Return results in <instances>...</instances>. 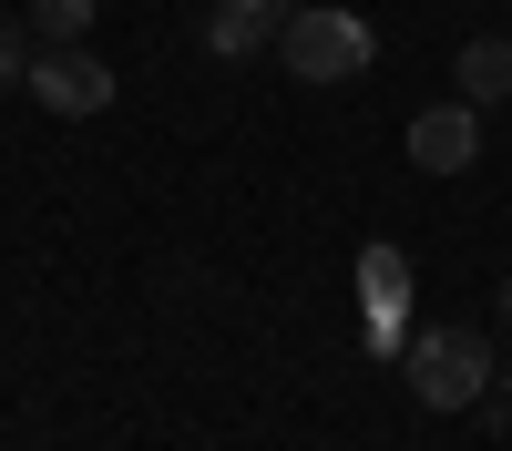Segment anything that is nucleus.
Returning a JSON list of instances; mask_svg holds the SVG:
<instances>
[{
    "label": "nucleus",
    "mask_w": 512,
    "mask_h": 451,
    "mask_svg": "<svg viewBox=\"0 0 512 451\" xmlns=\"http://www.w3.org/2000/svg\"><path fill=\"white\" fill-rule=\"evenodd\" d=\"M277 62H287L297 82H359V72L379 62V31H369L359 11H328V0H308V11L277 21Z\"/></svg>",
    "instance_id": "f257e3e1"
},
{
    "label": "nucleus",
    "mask_w": 512,
    "mask_h": 451,
    "mask_svg": "<svg viewBox=\"0 0 512 451\" xmlns=\"http://www.w3.org/2000/svg\"><path fill=\"white\" fill-rule=\"evenodd\" d=\"M400 359H410V390L431 410H472L492 390V339H482V328H420Z\"/></svg>",
    "instance_id": "f03ea898"
},
{
    "label": "nucleus",
    "mask_w": 512,
    "mask_h": 451,
    "mask_svg": "<svg viewBox=\"0 0 512 451\" xmlns=\"http://www.w3.org/2000/svg\"><path fill=\"white\" fill-rule=\"evenodd\" d=\"M31 103H41V113H62V123L103 113V103H113V62H103V52H82V41H41V52H31Z\"/></svg>",
    "instance_id": "7ed1b4c3"
},
{
    "label": "nucleus",
    "mask_w": 512,
    "mask_h": 451,
    "mask_svg": "<svg viewBox=\"0 0 512 451\" xmlns=\"http://www.w3.org/2000/svg\"><path fill=\"white\" fill-rule=\"evenodd\" d=\"M472 154H482V113L472 103H431L410 123V164H420V175H461Z\"/></svg>",
    "instance_id": "20e7f679"
},
{
    "label": "nucleus",
    "mask_w": 512,
    "mask_h": 451,
    "mask_svg": "<svg viewBox=\"0 0 512 451\" xmlns=\"http://www.w3.org/2000/svg\"><path fill=\"white\" fill-rule=\"evenodd\" d=\"M277 21H287V11H277V0H216V11H205V41H216V52H226V62H246V52H256V41H267V31H277Z\"/></svg>",
    "instance_id": "39448f33"
},
{
    "label": "nucleus",
    "mask_w": 512,
    "mask_h": 451,
    "mask_svg": "<svg viewBox=\"0 0 512 451\" xmlns=\"http://www.w3.org/2000/svg\"><path fill=\"white\" fill-rule=\"evenodd\" d=\"M359 267H369V308H379V318H369V339H379V349H400V287H410L400 246H369Z\"/></svg>",
    "instance_id": "423d86ee"
},
{
    "label": "nucleus",
    "mask_w": 512,
    "mask_h": 451,
    "mask_svg": "<svg viewBox=\"0 0 512 451\" xmlns=\"http://www.w3.org/2000/svg\"><path fill=\"white\" fill-rule=\"evenodd\" d=\"M461 103H512V41H461Z\"/></svg>",
    "instance_id": "0eeeda50"
},
{
    "label": "nucleus",
    "mask_w": 512,
    "mask_h": 451,
    "mask_svg": "<svg viewBox=\"0 0 512 451\" xmlns=\"http://www.w3.org/2000/svg\"><path fill=\"white\" fill-rule=\"evenodd\" d=\"M31 31L41 41H82L93 31V0H31Z\"/></svg>",
    "instance_id": "6e6552de"
},
{
    "label": "nucleus",
    "mask_w": 512,
    "mask_h": 451,
    "mask_svg": "<svg viewBox=\"0 0 512 451\" xmlns=\"http://www.w3.org/2000/svg\"><path fill=\"white\" fill-rule=\"evenodd\" d=\"M0 82H31V41H21L11 11H0Z\"/></svg>",
    "instance_id": "1a4fd4ad"
},
{
    "label": "nucleus",
    "mask_w": 512,
    "mask_h": 451,
    "mask_svg": "<svg viewBox=\"0 0 512 451\" xmlns=\"http://www.w3.org/2000/svg\"><path fill=\"white\" fill-rule=\"evenodd\" d=\"M502 318H512V277H502Z\"/></svg>",
    "instance_id": "9d476101"
},
{
    "label": "nucleus",
    "mask_w": 512,
    "mask_h": 451,
    "mask_svg": "<svg viewBox=\"0 0 512 451\" xmlns=\"http://www.w3.org/2000/svg\"><path fill=\"white\" fill-rule=\"evenodd\" d=\"M277 11H308V0H277Z\"/></svg>",
    "instance_id": "9b49d317"
}]
</instances>
